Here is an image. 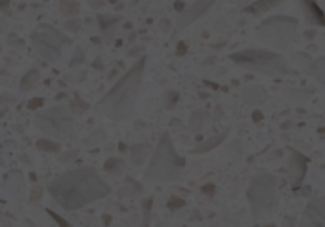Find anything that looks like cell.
<instances>
[{
	"label": "cell",
	"instance_id": "5",
	"mask_svg": "<svg viewBox=\"0 0 325 227\" xmlns=\"http://www.w3.org/2000/svg\"><path fill=\"white\" fill-rule=\"evenodd\" d=\"M247 199L251 204L253 218L262 214H268L278 203V180L272 174H258L251 181V187L247 191Z\"/></svg>",
	"mask_w": 325,
	"mask_h": 227
},
{
	"label": "cell",
	"instance_id": "18",
	"mask_svg": "<svg viewBox=\"0 0 325 227\" xmlns=\"http://www.w3.org/2000/svg\"><path fill=\"white\" fill-rule=\"evenodd\" d=\"M293 61L297 63L304 73H310V75H312V65H314V59H312L308 54H294Z\"/></svg>",
	"mask_w": 325,
	"mask_h": 227
},
{
	"label": "cell",
	"instance_id": "2",
	"mask_svg": "<svg viewBox=\"0 0 325 227\" xmlns=\"http://www.w3.org/2000/svg\"><path fill=\"white\" fill-rule=\"evenodd\" d=\"M145 63H147V55H142L117 80V84L94 105L96 115L113 118V120H125V118L132 115L136 102H138V92H140V86H142Z\"/></svg>",
	"mask_w": 325,
	"mask_h": 227
},
{
	"label": "cell",
	"instance_id": "24",
	"mask_svg": "<svg viewBox=\"0 0 325 227\" xmlns=\"http://www.w3.org/2000/svg\"><path fill=\"white\" fill-rule=\"evenodd\" d=\"M46 214H48V216H50L52 219H54V221H56V223H57L60 227H75V225H71V223H69V221H67V219L64 218V216H60L57 212L50 210V208L46 210Z\"/></svg>",
	"mask_w": 325,
	"mask_h": 227
},
{
	"label": "cell",
	"instance_id": "7",
	"mask_svg": "<svg viewBox=\"0 0 325 227\" xmlns=\"http://www.w3.org/2000/svg\"><path fill=\"white\" fill-rule=\"evenodd\" d=\"M35 124L40 132L48 134L56 140H67L73 138V115L69 109L62 105H56L48 111H37L35 113Z\"/></svg>",
	"mask_w": 325,
	"mask_h": 227
},
{
	"label": "cell",
	"instance_id": "14",
	"mask_svg": "<svg viewBox=\"0 0 325 227\" xmlns=\"http://www.w3.org/2000/svg\"><path fill=\"white\" fill-rule=\"evenodd\" d=\"M306 208H308L312 214H316L317 219H319V221L325 225V201L323 199H319V197H312Z\"/></svg>",
	"mask_w": 325,
	"mask_h": 227
},
{
	"label": "cell",
	"instance_id": "29",
	"mask_svg": "<svg viewBox=\"0 0 325 227\" xmlns=\"http://www.w3.org/2000/svg\"><path fill=\"white\" fill-rule=\"evenodd\" d=\"M42 105H44V100H42V98H33V100H29V103H27V107L31 111H40Z\"/></svg>",
	"mask_w": 325,
	"mask_h": 227
},
{
	"label": "cell",
	"instance_id": "25",
	"mask_svg": "<svg viewBox=\"0 0 325 227\" xmlns=\"http://www.w3.org/2000/svg\"><path fill=\"white\" fill-rule=\"evenodd\" d=\"M167 206H168V210H170V212L180 210V208H184V206H186V201H184V199H180V197H170V199H168V203H167Z\"/></svg>",
	"mask_w": 325,
	"mask_h": 227
},
{
	"label": "cell",
	"instance_id": "19",
	"mask_svg": "<svg viewBox=\"0 0 325 227\" xmlns=\"http://www.w3.org/2000/svg\"><path fill=\"white\" fill-rule=\"evenodd\" d=\"M312 75H314L321 84H325V57H317V59H314Z\"/></svg>",
	"mask_w": 325,
	"mask_h": 227
},
{
	"label": "cell",
	"instance_id": "12",
	"mask_svg": "<svg viewBox=\"0 0 325 227\" xmlns=\"http://www.w3.org/2000/svg\"><path fill=\"white\" fill-rule=\"evenodd\" d=\"M266 90L262 86H247L243 88V100L247 103H251V105H260V103L266 102Z\"/></svg>",
	"mask_w": 325,
	"mask_h": 227
},
{
	"label": "cell",
	"instance_id": "26",
	"mask_svg": "<svg viewBox=\"0 0 325 227\" xmlns=\"http://www.w3.org/2000/svg\"><path fill=\"white\" fill-rule=\"evenodd\" d=\"M151 203L153 199H145L143 201V227L150 225V218H151Z\"/></svg>",
	"mask_w": 325,
	"mask_h": 227
},
{
	"label": "cell",
	"instance_id": "37",
	"mask_svg": "<svg viewBox=\"0 0 325 227\" xmlns=\"http://www.w3.org/2000/svg\"><path fill=\"white\" fill-rule=\"evenodd\" d=\"M253 120H254V122L262 120V113H260V111H254V113H253Z\"/></svg>",
	"mask_w": 325,
	"mask_h": 227
},
{
	"label": "cell",
	"instance_id": "27",
	"mask_svg": "<svg viewBox=\"0 0 325 227\" xmlns=\"http://www.w3.org/2000/svg\"><path fill=\"white\" fill-rule=\"evenodd\" d=\"M201 124H203V115H201V113H193V117H191L190 120V128L195 132V130H199Z\"/></svg>",
	"mask_w": 325,
	"mask_h": 227
},
{
	"label": "cell",
	"instance_id": "36",
	"mask_svg": "<svg viewBox=\"0 0 325 227\" xmlns=\"http://www.w3.org/2000/svg\"><path fill=\"white\" fill-rule=\"evenodd\" d=\"M8 8H10V2H8V0H0V10L8 12Z\"/></svg>",
	"mask_w": 325,
	"mask_h": 227
},
{
	"label": "cell",
	"instance_id": "9",
	"mask_svg": "<svg viewBox=\"0 0 325 227\" xmlns=\"http://www.w3.org/2000/svg\"><path fill=\"white\" fill-rule=\"evenodd\" d=\"M308 172V157H304L299 149H289V176L293 191H299Z\"/></svg>",
	"mask_w": 325,
	"mask_h": 227
},
{
	"label": "cell",
	"instance_id": "34",
	"mask_svg": "<svg viewBox=\"0 0 325 227\" xmlns=\"http://www.w3.org/2000/svg\"><path fill=\"white\" fill-rule=\"evenodd\" d=\"M297 225V221H294L293 216H287V219L283 221V227H294Z\"/></svg>",
	"mask_w": 325,
	"mask_h": 227
},
{
	"label": "cell",
	"instance_id": "17",
	"mask_svg": "<svg viewBox=\"0 0 325 227\" xmlns=\"http://www.w3.org/2000/svg\"><path fill=\"white\" fill-rule=\"evenodd\" d=\"M226 136H228V134L224 132V134H220V136H216V138H211V140H206V143H201L199 147L193 149V153H206V151H211L213 147L220 145V143L226 140Z\"/></svg>",
	"mask_w": 325,
	"mask_h": 227
},
{
	"label": "cell",
	"instance_id": "21",
	"mask_svg": "<svg viewBox=\"0 0 325 227\" xmlns=\"http://www.w3.org/2000/svg\"><path fill=\"white\" fill-rule=\"evenodd\" d=\"M37 147H39L40 151H44V153H57V151L62 149V145H60L57 141H52V140L42 138V140L37 141Z\"/></svg>",
	"mask_w": 325,
	"mask_h": 227
},
{
	"label": "cell",
	"instance_id": "10",
	"mask_svg": "<svg viewBox=\"0 0 325 227\" xmlns=\"http://www.w3.org/2000/svg\"><path fill=\"white\" fill-rule=\"evenodd\" d=\"M301 8H302V12H304V17H306V21H308L310 25H314V27H325V14L317 2L302 0Z\"/></svg>",
	"mask_w": 325,
	"mask_h": 227
},
{
	"label": "cell",
	"instance_id": "28",
	"mask_svg": "<svg viewBox=\"0 0 325 227\" xmlns=\"http://www.w3.org/2000/svg\"><path fill=\"white\" fill-rule=\"evenodd\" d=\"M80 63H84V52H82L80 48H77V52H75V55H73V59L69 65H71V67H77Z\"/></svg>",
	"mask_w": 325,
	"mask_h": 227
},
{
	"label": "cell",
	"instance_id": "30",
	"mask_svg": "<svg viewBox=\"0 0 325 227\" xmlns=\"http://www.w3.org/2000/svg\"><path fill=\"white\" fill-rule=\"evenodd\" d=\"M176 102H178V94H176V92H170L167 98V102H165V107H167V109H172L176 105Z\"/></svg>",
	"mask_w": 325,
	"mask_h": 227
},
{
	"label": "cell",
	"instance_id": "13",
	"mask_svg": "<svg viewBox=\"0 0 325 227\" xmlns=\"http://www.w3.org/2000/svg\"><path fill=\"white\" fill-rule=\"evenodd\" d=\"M130 155H132V163L134 165H142L145 158L153 155V151H151L150 143H138V145L130 149Z\"/></svg>",
	"mask_w": 325,
	"mask_h": 227
},
{
	"label": "cell",
	"instance_id": "3",
	"mask_svg": "<svg viewBox=\"0 0 325 227\" xmlns=\"http://www.w3.org/2000/svg\"><path fill=\"white\" fill-rule=\"evenodd\" d=\"M186 166V158H182L174 149L170 134L163 132L155 153L151 155V163L147 166L145 178L150 181H176Z\"/></svg>",
	"mask_w": 325,
	"mask_h": 227
},
{
	"label": "cell",
	"instance_id": "38",
	"mask_svg": "<svg viewBox=\"0 0 325 227\" xmlns=\"http://www.w3.org/2000/svg\"><path fill=\"white\" fill-rule=\"evenodd\" d=\"M174 8L178 10V12H182V10H184V2H174Z\"/></svg>",
	"mask_w": 325,
	"mask_h": 227
},
{
	"label": "cell",
	"instance_id": "4",
	"mask_svg": "<svg viewBox=\"0 0 325 227\" xmlns=\"http://www.w3.org/2000/svg\"><path fill=\"white\" fill-rule=\"evenodd\" d=\"M231 61L238 63L239 67L270 77H281L289 73V63L281 54L272 52V50H258V48H249L231 54Z\"/></svg>",
	"mask_w": 325,
	"mask_h": 227
},
{
	"label": "cell",
	"instance_id": "32",
	"mask_svg": "<svg viewBox=\"0 0 325 227\" xmlns=\"http://www.w3.org/2000/svg\"><path fill=\"white\" fill-rule=\"evenodd\" d=\"M201 193H205V195H213L214 193V185L213 183H206V185H203V187H201Z\"/></svg>",
	"mask_w": 325,
	"mask_h": 227
},
{
	"label": "cell",
	"instance_id": "31",
	"mask_svg": "<svg viewBox=\"0 0 325 227\" xmlns=\"http://www.w3.org/2000/svg\"><path fill=\"white\" fill-rule=\"evenodd\" d=\"M287 94H293V98H304V100H308L310 92H299V90H287Z\"/></svg>",
	"mask_w": 325,
	"mask_h": 227
},
{
	"label": "cell",
	"instance_id": "6",
	"mask_svg": "<svg viewBox=\"0 0 325 227\" xmlns=\"http://www.w3.org/2000/svg\"><path fill=\"white\" fill-rule=\"evenodd\" d=\"M299 27V19L291 16H274L270 19H264L258 25V37L264 40L266 44L274 46L276 50H287L291 40H293L294 33Z\"/></svg>",
	"mask_w": 325,
	"mask_h": 227
},
{
	"label": "cell",
	"instance_id": "39",
	"mask_svg": "<svg viewBox=\"0 0 325 227\" xmlns=\"http://www.w3.org/2000/svg\"><path fill=\"white\" fill-rule=\"evenodd\" d=\"M254 227H260V225H254Z\"/></svg>",
	"mask_w": 325,
	"mask_h": 227
},
{
	"label": "cell",
	"instance_id": "33",
	"mask_svg": "<svg viewBox=\"0 0 325 227\" xmlns=\"http://www.w3.org/2000/svg\"><path fill=\"white\" fill-rule=\"evenodd\" d=\"M42 195V187H35V193H31V203H37Z\"/></svg>",
	"mask_w": 325,
	"mask_h": 227
},
{
	"label": "cell",
	"instance_id": "15",
	"mask_svg": "<svg viewBox=\"0 0 325 227\" xmlns=\"http://www.w3.org/2000/svg\"><path fill=\"white\" fill-rule=\"evenodd\" d=\"M40 80V73L37 69L29 71L27 75L23 77V80H21V84H19V90L21 92H27V90H31V88H35L37 84H39Z\"/></svg>",
	"mask_w": 325,
	"mask_h": 227
},
{
	"label": "cell",
	"instance_id": "20",
	"mask_svg": "<svg viewBox=\"0 0 325 227\" xmlns=\"http://www.w3.org/2000/svg\"><path fill=\"white\" fill-rule=\"evenodd\" d=\"M123 166H125V160L119 157H113L109 160H105V165H103V170L109 174H119L123 170Z\"/></svg>",
	"mask_w": 325,
	"mask_h": 227
},
{
	"label": "cell",
	"instance_id": "1",
	"mask_svg": "<svg viewBox=\"0 0 325 227\" xmlns=\"http://www.w3.org/2000/svg\"><path fill=\"white\" fill-rule=\"evenodd\" d=\"M48 193L64 210H80L94 201L105 199L111 187L92 166H80L57 176L48 183Z\"/></svg>",
	"mask_w": 325,
	"mask_h": 227
},
{
	"label": "cell",
	"instance_id": "35",
	"mask_svg": "<svg viewBox=\"0 0 325 227\" xmlns=\"http://www.w3.org/2000/svg\"><path fill=\"white\" fill-rule=\"evenodd\" d=\"M186 52H188V44H186V42H180V44H178V52H176V54L184 55Z\"/></svg>",
	"mask_w": 325,
	"mask_h": 227
},
{
	"label": "cell",
	"instance_id": "8",
	"mask_svg": "<svg viewBox=\"0 0 325 227\" xmlns=\"http://www.w3.org/2000/svg\"><path fill=\"white\" fill-rule=\"evenodd\" d=\"M31 42L40 57L48 61H57L62 48L67 44V37H64V33H60L52 25H39L37 31L31 35Z\"/></svg>",
	"mask_w": 325,
	"mask_h": 227
},
{
	"label": "cell",
	"instance_id": "22",
	"mask_svg": "<svg viewBox=\"0 0 325 227\" xmlns=\"http://www.w3.org/2000/svg\"><path fill=\"white\" fill-rule=\"evenodd\" d=\"M117 21H119V17H115V16H98V23H100L103 33H107V29L113 27Z\"/></svg>",
	"mask_w": 325,
	"mask_h": 227
},
{
	"label": "cell",
	"instance_id": "16",
	"mask_svg": "<svg viewBox=\"0 0 325 227\" xmlns=\"http://www.w3.org/2000/svg\"><path fill=\"white\" fill-rule=\"evenodd\" d=\"M278 4L279 2H276V0H260V2H254L253 6H247L245 12H249V14H260V12H266V10L278 6Z\"/></svg>",
	"mask_w": 325,
	"mask_h": 227
},
{
	"label": "cell",
	"instance_id": "23",
	"mask_svg": "<svg viewBox=\"0 0 325 227\" xmlns=\"http://www.w3.org/2000/svg\"><path fill=\"white\" fill-rule=\"evenodd\" d=\"M60 10L64 12L65 16H73L79 12V2H62L60 4Z\"/></svg>",
	"mask_w": 325,
	"mask_h": 227
},
{
	"label": "cell",
	"instance_id": "11",
	"mask_svg": "<svg viewBox=\"0 0 325 227\" xmlns=\"http://www.w3.org/2000/svg\"><path fill=\"white\" fill-rule=\"evenodd\" d=\"M211 6H213V2H195L190 10H186L182 14V19L178 21V29H184V27L191 25L199 16H203Z\"/></svg>",
	"mask_w": 325,
	"mask_h": 227
}]
</instances>
